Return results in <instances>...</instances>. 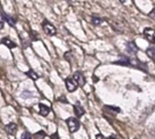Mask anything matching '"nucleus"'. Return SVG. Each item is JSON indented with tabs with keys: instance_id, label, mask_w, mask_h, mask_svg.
Returning a JSON list of instances; mask_svg holds the SVG:
<instances>
[{
	"instance_id": "412c9836",
	"label": "nucleus",
	"mask_w": 155,
	"mask_h": 139,
	"mask_svg": "<svg viewBox=\"0 0 155 139\" xmlns=\"http://www.w3.org/2000/svg\"><path fill=\"white\" fill-rule=\"evenodd\" d=\"M51 137H57V138H58L59 137H58L57 135H53V136H51Z\"/></svg>"
},
{
	"instance_id": "7ed1b4c3",
	"label": "nucleus",
	"mask_w": 155,
	"mask_h": 139,
	"mask_svg": "<svg viewBox=\"0 0 155 139\" xmlns=\"http://www.w3.org/2000/svg\"><path fill=\"white\" fill-rule=\"evenodd\" d=\"M65 86L66 89L69 92H74L77 88H78V84L77 82L74 80V78H67L65 81Z\"/></svg>"
},
{
	"instance_id": "ddd939ff",
	"label": "nucleus",
	"mask_w": 155,
	"mask_h": 139,
	"mask_svg": "<svg viewBox=\"0 0 155 139\" xmlns=\"http://www.w3.org/2000/svg\"><path fill=\"white\" fill-rule=\"evenodd\" d=\"M146 54L148 55L149 58H151L152 60L155 61V47L154 46H152V47H149L146 51Z\"/></svg>"
},
{
	"instance_id": "6e6552de",
	"label": "nucleus",
	"mask_w": 155,
	"mask_h": 139,
	"mask_svg": "<svg viewBox=\"0 0 155 139\" xmlns=\"http://www.w3.org/2000/svg\"><path fill=\"white\" fill-rule=\"evenodd\" d=\"M74 114H75V116H76L77 118H81V117L84 116V113H85L84 109L80 105L79 102H77V103L74 106Z\"/></svg>"
},
{
	"instance_id": "9b49d317",
	"label": "nucleus",
	"mask_w": 155,
	"mask_h": 139,
	"mask_svg": "<svg viewBox=\"0 0 155 139\" xmlns=\"http://www.w3.org/2000/svg\"><path fill=\"white\" fill-rule=\"evenodd\" d=\"M2 16H3L4 20H5V21H6V22H7L11 26H15V25L16 20H15L14 17H12L11 15H9V14H5V12H3V13H2Z\"/></svg>"
},
{
	"instance_id": "0eeeda50",
	"label": "nucleus",
	"mask_w": 155,
	"mask_h": 139,
	"mask_svg": "<svg viewBox=\"0 0 155 139\" xmlns=\"http://www.w3.org/2000/svg\"><path fill=\"white\" fill-rule=\"evenodd\" d=\"M5 131L10 136H15L17 132V125L15 123H10L5 126Z\"/></svg>"
},
{
	"instance_id": "9d476101",
	"label": "nucleus",
	"mask_w": 155,
	"mask_h": 139,
	"mask_svg": "<svg viewBox=\"0 0 155 139\" xmlns=\"http://www.w3.org/2000/svg\"><path fill=\"white\" fill-rule=\"evenodd\" d=\"M39 113H40L41 116L46 117V116L50 113V108L47 107V106L45 105V104L40 103V104H39Z\"/></svg>"
},
{
	"instance_id": "5701e85b",
	"label": "nucleus",
	"mask_w": 155,
	"mask_h": 139,
	"mask_svg": "<svg viewBox=\"0 0 155 139\" xmlns=\"http://www.w3.org/2000/svg\"><path fill=\"white\" fill-rule=\"evenodd\" d=\"M125 1H126V0H120V2H122L123 4H124V3H125Z\"/></svg>"
},
{
	"instance_id": "423d86ee",
	"label": "nucleus",
	"mask_w": 155,
	"mask_h": 139,
	"mask_svg": "<svg viewBox=\"0 0 155 139\" xmlns=\"http://www.w3.org/2000/svg\"><path fill=\"white\" fill-rule=\"evenodd\" d=\"M126 50L130 54H136L138 52V47L134 42H129L126 43Z\"/></svg>"
},
{
	"instance_id": "aec40b11",
	"label": "nucleus",
	"mask_w": 155,
	"mask_h": 139,
	"mask_svg": "<svg viewBox=\"0 0 155 139\" xmlns=\"http://www.w3.org/2000/svg\"><path fill=\"white\" fill-rule=\"evenodd\" d=\"M149 16H150V18L155 20V8H153V9L149 13Z\"/></svg>"
},
{
	"instance_id": "20e7f679",
	"label": "nucleus",
	"mask_w": 155,
	"mask_h": 139,
	"mask_svg": "<svg viewBox=\"0 0 155 139\" xmlns=\"http://www.w3.org/2000/svg\"><path fill=\"white\" fill-rule=\"evenodd\" d=\"M144 37L151 43H155V30L152 28H145L143 31Z\"/></svg>"
},
{
	"instance_id": "4468645a",
	"label": "nucleus",
	"mask_w": 155,
	"mask_h": 139,
	"mask_svg": "<svg viewBox=\"0 0 155 139\" xmlns=\"http://www.w3.org/2000/svg\"><path fill=\"white\" fill-rule=\"evenodd\" d=\"M26 75L27 76H29L32 80H34V81H36L38 78H39V76L37 75V73L36 72H35L33 70H30V71H28L27 72H26Z\"/></svg>"
},
{
	"instance_id": "dca6fc26",
	"label": "nucleus",
	"mask_w": 155,
	"mask_h": 139,
	"mask_svg": "<svg viewBox=\"0 0 155 139\" xmlns=\"http://www.w3.org/2000/svg\"><path fill=\"white\" fill-rule=\"evenodd\" d=\"M45 137V133L44 132V131H39V132H37L36 134H35L34 135V137H35V138H39V139H42L44 138Z\"/></svg>"
},
{
	"instance_id": "f03ea898",
	"label": "nucleus",
	"mask_w": 155,
	"mask_h": 139,
	"mask_svg": "<svg viewBox=\"0 0 155 139\" xmlns=\"http://www.w3.org/2000/svg\"><path fill=\"white\" fill-rule=\"evenodd\" d=\"M42 25H43V29H44V31H45V33L46 34H48L50 36H53V35H55L56 34V29H55V27L52 24H50L49 22L45 21V22H43V24Z\"/></svg>"
},
{
	"instance_id": "f3484780",
	"label": "nucleus",
	"mask_w": 155,
	"mask_h": 139,
	"mask_svg": "<svg viewBox=\"0 0 155 139\" xmlns=\"http://www.w3.org/2000/svg\"><path fill=\"white\" fill-rule=\"evenodd\" d=\"M32 137V136L28 133V132H25L22 136H21V138L23 139H29Z\"/></svg>"
},
{
	"instance_id": "a211bd4d",
	"label": "nucleus",
	"mask_w": 155,
	"mask_h": 139,
	"mask_svg": "<svg viewBox=\"0 0 155 139\" xmlns=\"http://www.w3.org/2000/svg\"><path fill=\"white\" fill-rule=\"evenodd\" d=\"M57 100H58V101H60V102H62V103H64V104H68V101H67V100L65 99V97H64V96H62V97H61V98H59Z\"/></svg>"
},
{
	"instance_id": "4be33fe9",
	"label": "nucleus",
	"mask_w": 155,
	"mask_h": 139,
	"mask_svg": "<svg viewBox=\"0 0 155 139\" xmlns=\"http://www.w3.org/2000/svg\"><path fill=\"white\" fill-rule=\"evenodd\" d=\"M96 137H97V138H98V137H104V136H102V135H97Z\"/></svg>"
},
{
	"instance_id": "6ab92c4d",
	"label": "nucleus",
	"mask_w": 155,
	"mask_h": 139,
	"mask_svg": "<svg viewBox=\"0 0 155 139\" xmlns=\"http://www.w3.org/2000/svg\"><path fill=\"white\" fill-rule=\"evenodd\" d=\"M5 25V20L2 16V14H0V29H3Z\"/></svg>"
},
{
	"instance_id": "1a4fd4ad",
	"label": "nucleus",
	"mask_w": 155,
	"mask_h": 139,
	"mask_svg": "<svg viewBox=\"0 0 155 139\" xmlns=\"http://www.w3.org/2000/svg\"><path fill=\"white\" fill-rule=\"evenodd\" d=\"M1 43L4 44V45H5L7 48H9V49H14V48H16V43H14L12 40H10L8 37H4L2 40H1Z\"/></svg>"
},
{
	"instance_id": "2eb2a0df",
	"label": "nucleus",
	"mask_w": 155,
	"mask_h": 139,
	"mask_svg": "<svg viewBox=\"0 0 155 139\" xmlns=\"http://www.w3.org/2000/svg\"><path fill=\"white\" fill-rule=\"evenodd\" d=\"M21 97L23 99H29V98H32L33 97V93L32 92H29V91H24L21 94Z\"/></svg>"
},
{
	"instance_id": "f8f14e48",
	"label": "nucleus",
	"mask_w": 155,
	"mask_h": 139,
	"mask_svg": "<svg viewBox=\"0 0 155 139\" xmlns=\"http://www.w3.org/2000/svg\"><path fill=\"white\" fill-rule=\"evenodd\" d=\"M104 22V19L101 18L100 16L97 15H93L92 16V24L94 25H101Z\"/></svg>"
},
{
	"instance_id": "f257e3e1",
	"label": "nucleus",
	"mask_w": 155,
	"mask_h": 139,
	"mask_svg": "<svg viewBox=\"0 0 155 139\" xmlns=\"http://www.w3.org/2000/svg\"><path fill=\"white\" fill-rule=\"evenodd\" d=\"M66 124L68 126L70 133H75L80 128V122L75 118H69L66 119Z\"/></svg>"
},
{
	"instance_id": "39448f33",
	"label": "nucleus",
	"mask_w": 155,
	"mask_h": 139,
	"mask_svg": "<svg viewBox=\"0 0 155 139\" xmlns=\"http://www.w3.org/2000/svg\"><path fill=\"white\" fill-rule=\"evenodd\" d=\"M73 78H74V80L77 82L78 86L84 87V86L85 85V79H84V75H83L82 72H80V71H75V72L74 73Z\"/></svg>"
}]
</instances>
